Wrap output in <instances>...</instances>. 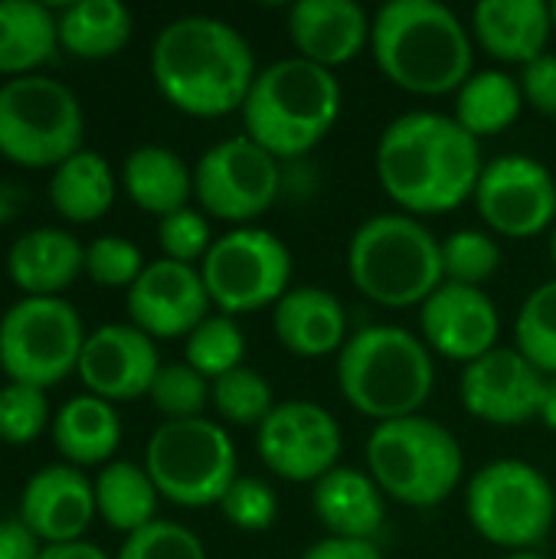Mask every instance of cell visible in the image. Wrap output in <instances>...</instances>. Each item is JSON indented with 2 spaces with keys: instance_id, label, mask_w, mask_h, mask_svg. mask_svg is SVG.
Returning a JSON list of instances; mask_svg holds the SVG:
<instances>
[{
  "instance_id": "obj_1",
  "label": "cell",
  "mask_w": 556,
  "mask_h": 559,
  "mask_svg": "<svg viewBox=\"0 0 556 559\" xmlns=\"http://www.w3.org/2000/svg\"><path fill=\"white\" fill-rule=\"evenodd\" d=\"M377 180L410 216H442L475 197L482 141L442 111H406L377 141Z\"/></svg>"
},
{
  "instance_id": "obj_2",
  "label": "cell",
  "mask_w": 556,
  "mask_h": 559,
  "mask_svg": "<svg viewBox=\"0 0 556 559\" xmlns=\"http://www.w3.org/2000/svg\"><path fill=\"white\" fill-rule=\"evenodd\" d=\"M157 92L190 118L242 111L259 75L249 39L226 20L187 13L170 20L151 46Z\"/></svg>"
},
{
  "instance_id": "obj_3",
  "label": "cell",
  "mask_w": 556,
  "mask_h": 559,
  "mask_svg": "<svg viewBox=\"0 0 556 559\" xmlns=\"http://www.w3.org/2000/svg\"><path fill=\"white\" fill-rule=\"evenodd\" d=\"M370 52L397 88L423 98L459 92L475 72L472 29L439 0H390L374 13Z\"/></svg>"
},
{
  "instance_id": "obj_4",
  "label": "cell",
  "mask_w": 556,
  "mask_h": 559,
  "mask_svg": "<svg viewBox=\"0 0 556 559\" xmlns=\"http://www.w3.org/2000/svg\"><path fill=\"white\" fill-rule=\"evenodd\" d=\"M341 105L344 88L331 69L288 56L259 69L242 105V128L246 138L272 157L295 160L331 134L341 118Z\"/></svg>"
},
{
  "instance_id": "obj_5",
  "label": "cell",
  "mask_w": 556,
  "mask_h": 559,
  "mask_svg": "<svg viewBox=\"0 0 556 559\" xmlns=\"http://www.w3.org/2000/svg\"><path fill=\"white\" fill-rule=\"evenodd\" d=\"M338 386L354 413L380 423L419 416L436 390L433 350L397 324H370L338 354Z\"/></svg>"
},
{
  "instance_id": "obj_6",
  "label": "cell",
  "mask_w": 556,
  "mask_h": 559,
  "mask_svg": "<svg viewBox=\"0 0 556 559\" xmlns=\"http://www.w3.org/2000/svg\"><path fill=\"white\" fill-rule=\"evenodd\" d=\"M354 288L380 308H423L446 285L442 239L410 213L364 219L347 246Z\"/></svg>"
},
{
  "instance_id": "obj_7",
  "label": "cell",
  "mask_w": 556,
  "mask_h": 559,
  "mask_svg": "<svg viewBox=\"0 0 556 559\" xmlns=\"http://www.w3.org/2000/svg\"><path fill=\"white\" fill-rule=\"evenodd\" d=\"M367 472L390 501L433 511L462 485L465 452L442 423L419 413L374 426L367 436Z\"/></svg>"
},
{
  "instance_id": "obj_8",
  "label": "cell",
  "mask_w": 556,
  "mask_h": 559,
  "mask_svg": "<svg viewBox=\"0 0 556 559\" xmlns=\"http://www.w3.org/2000/svg\"><path fill=\"white\" fill-rule=\"evenodd\" d=\"M465 518L492 547L511 554L534 550L554 531V481L524 459H495L469 481Z\"/></svg>"
},
{
  "instance_id": "obj_9",
  "label": "cell",
  "mask_w": 556,
  "mask_h": 559,
  "mask_svg": "<svg viewBox=\"0 0 556 559\" xmlns=\"http://www.w3.org/2000/svg\"><path fill=\"white\" fill-rule=\"evenodd\" d=\"M144 468L177 508H220L233 481L239 478V455L233 436L213 419H177L161 423L147 439Z\"/></svg>"
},
{
  "instance_id": "obj_10",
  "label": "cell",
  "mask_w": 556,
  "mask_h": 559,
  "mask_svg": "<svg viewBox=\"0 0 556 559\" xmlns=\"http://www.w3.org/2000/svg\"><path fill=\"white\" fill-rule=\"evenodd\" d=\"M82 105L49 75H16L0 85V154L20 167H59L82 151Z\"/></svg>"
},
{
  "instance_id": "obj_11",
  "label": "cell",
  "mask_w": 556,
  "mask_h": 559,
  "mask_svg": "<svg viewBox=\"0 0 556 559\" xmlns=\"http://www.w3.org/2000/svg\"><path fill=\"white\" fill-rule=\"evenodd\" d=\"M292 249L282 236L259 226H236L216 236L213 249L200 262L203 285L220 314H252L275 308L292 288Z\"/></svg>"
},
{
  "instance_id": "obj_12",
  "label": "cell",
  "mask_w": 556,
  "mask_h": 559,
  "mask_svg": "<svg viewBox=\"0 0 556 559\" xmlns=\"http://www.w3.org/2000/svg\"><path fill=\"white\" fill-rule=\"evenodd\" d=\"M85 337L82 318L66 298H23L0 318V367L10 383L56 386L79 370Z\"/></svg>"
},
{
  "instance_id": "obj_13",
  "label": "cell",
  "mask_w": 556,
  "mask_h": 559,
  "mask_svg": "<svg viewBox=\"0 0 556 559\" xmlns=\"http://www.w3.org/2000/svg\"><path fill=\"white\" fill-rule=\"evenodd\" d=\"M282 193V160L252 138L236 134L203 151L193 167V197L213 219L246 226L269 213Z\"/></svg>"
},
{
  "instance_id": "obj_14",
  "label": "cell",
  "mask_w": 556,
  "mask_h": 559,
  "mask_svg": "<svg viewBox=\"0 0 556 559\" xmlns=\"http://www.w3.org/2000/svg\"><path fill=\"white\" fill-rule=\"evenodd\" d=\"M341 423L311 400L279 403L256 429L259 462L282 481L318 485L341 465Z\"/></svg>"
},
{
  "instance_id": "obj_15",
  "label": "cell",
  "mask_w": 556,
  "mask_h": 559,
  "mask_svg": "<svg viewBox=\"0 0 556 559\" xmlns=\"http://www.w3.org/2000/svg\"><path fill=\"white\" fill-rule=\"evenodd\" d=\"M472 200L495 236L534 239L556 226V174L528 154L488 160Z\"/></svg>"
},
{
  "instance_id": "obj_16",
  "label": "cell",
  "mask_w": 556,
  "mask_h": 559,
  "mask_svg": "<svg viewBox=\"0 0 556 559\" xmlns=\"http://www.w3.org/2000/svg\"><path fill=\"white\" fill-rule=\"evenodd\" d=\"M544 390L547 377L518 347H495L462 367L459 377V396L465 413L478 423L501 429L537 419Z\"/></svg>"
},
{
  "instance_id": "obj_17",
  "label": "cell",
  "mask_w": 556,
  "mask_h": 559,
  "mask_svg": "<svg viewBox=\"0 0 556 559\" xmlns=\"http://www.w3.org/2000/svg\"><path fill=\"white\" fill-rule=\"evenodd\" d=\"M128 314L138 331L154 341L187 337L200 321L210 318V292L197 265L157 259L147 262L138 282L128 288Z\"/></svg>"
},
{
  "instance_id": "obj_18",
  "label": "cell",
  "mask_w": 556,
  "mask_h": 559,
  "mask_svg": "<svg viewBox=\"0 0 556 559\" xmlns=\"http://www.w3.org/2000/svg\"><path fill=\"white\" fill-rule=\"evenodd\" d=\"M423 344L456 364H472L498 347L501 314L485 288L472 285H439L419 308Z\"/></svg>"
},
{
  "instance_id": "obj_19",
  "label": "cell",
  "mask_w": 556,
  "mask_h": 559,
  "mask_svg": "<svg viewBox=\"0 0 556 559\" xmlns=\"http://www.w3.org/2000/svg\"><path fill=\"white\" fill-rule=\"evenodd\" d=\"M161 367L154 337L134 324H102L85 337L79 357L85 390L105 403H131L147 396Z\"/></svg>"
},
{
  "instance_id": "obj_20",
  "label": "cell",
  "mask_w": 556,
  "mask_h": 559,
  "mask_svg": "<svg viewBox=\"0 0 556 559\" xmlns=\"http://www.w3.org/2000/svg\"><path fill=\"white\" fill-rule=\"evenodd\" d=\"M95 514V481H88L75 465L39 468L20 498L23 524L46 547L82 540Z\"/></svg>"
},
{
  "instance_id": "obj_21",
  "label": "cell",
  "mask_w": 556,
  "mask_h": 559,
  "mask_svg": "<svg viewBox=\"0 0 556 559\" xmlns=\"http://www.w3.org/2000/svg\"><path fill=\"white\" fill-rule=\"evenodd\" d=\"M285 26L295 56L334 72L370 46L374 16L357 0H298Z\"/></svg>"
},
{
  "instance_id": "obj_22",
  "label": "cell",
  "mask_w": 556,
  "mask_h": 559,
  "mask_svg": "<svg viewBox=\"0 0 556 559\" xmlns=\"http://www.w3.org/2000/svg\"><path fill=\"white\" fill-rule=\"evenodd\" d=\"M272 331L279 344L301 360L341 354L351 337L341 298L318 285L288 288L272 308Z\"/></svg>"
},
{
  "instance_id": "obj_23",
  "label": "cell",
  "mask_w": 556,
  "mask_h": 559,
  "mask_svg": "<svg viewBox=\"0 0 556 559\" xmlns=\"http://www.w3.org/2000/svg\"><path fill=\"white\" fill-rule=\"evenodd\" d=\"M472 39L498 62L528 66L541 59L554 36L547 0H482L472 10Z\"/></svg>"
},
{
  "instance_id": "obj_24",
  "label": "cell",
  "mask_w": 556,
  "mask_h": 559,
  "mask_svg": "<svg viewBox=\"0 0 556 559\" xmlns=\"http://www.w3.org/2000/svg\"><path fill=\"white\" fill-rule=\"evenodd\" d=\"M311 511L324 524L328 537L374 544L387 521V495L370 478V472L338 465L315 485Z\"/></svg>"
},
{
  "instance_id": "obj_25",
  "label": "cell",
  "mask_w": 556,
  "mask_h": 559,
  "mask_svg": "<svg viewBox=\"0 0 556 559\" xmlns=\"http://www.w3.org/2000/svg\"><path fill=\"white\" fill-rule=\"evenodd\" d=\"M85 272V246L66 229H29L7 252V275L26 298H59Z\"/></svg>"
},
{
  "instance_id": "obj_26",
  "label": "cell",
  "mask_w": 556,
  "mask_h": 559,
  "mask_svg": "<svg viewBox=\"0 0 556 559\" xmlns=\"http://www.w3.org/2000/svg\"><path fill=\"white\" fill-rule=\"evenodd\" d=\"M125 193L141 206L144 213H154L157 219L190 206L193 197V170L187 160L161 144H141L125 157L121 167Z\"/></svg>"
},
{
  "instance_id": "obj_27",
  "label": "cell",
  "mask_w": 556,
  "mask_h": 559,
  "mask_svg": "<svg viewBox=\"0 0 556 559\" xmlns=\"http://www.w3.org/2000/svg\"><path fill=\"white\" fill-rule=\"evenodd\" d=\"M52 439L66 465H102L115 455L121 442V419L115 403H105L92 393L72 396L52 419Z\"/></svg>"
},
{
  "instance_id": "obj_28",
  "label": "cell",
  "mask_w": 556,
  "mask_h": 559,
  "mask_svg": "<svg viewBox=\"0 0 556 559\" xmlns=\"http://www.w3.org/2000/svg\"><path fill=\"white\" fill-rule=\"evenodd\" d=\"M118 193V180L111 164L98 151H75L62 160L49 180L52 210L69 223H95L102 219Z\"/></svg>"
},
{
  "instance_id": "obj_29",
  "label": "cell",
  "mask_w": 556,
  "mask_h": 559,
  "mask_svg": "<svg viewBox=\"0 0 556 559\" xmlns=\"http://www.w3.org/2000/svg\"><path fill=\"white\" fill-rule=\"evenodd\" d=\"M161 491L144 465L108 462L95 478V511L118 534H138L157 521Z\"/></svg>"
},
{
  "instance_id": "obj_30",
  "label": "cell",
  "mask_w": 556,
  "mask_h": 559,
  "mask_svg": "<svg viewBox=\"0 0 556 559\" xmlns=\"http://www.w3.org/2000/svg\"><path fill=\"white\" fill-rule=\"evenodd\" d=\"M59 46L79 59H108L121 52L131 39L134 16L118 0H79L56 20Z\"/></svg>"
},
{
  "instance_id": "obj_31",
  "label": "cell",
  "mask_w": 556,
  "mask_h": 559,
  "mask_svg": "<svg viewBox=\"0 0 556 559\" xmlns=\"http://www.w3.org/2000/svg\"><path fill=\"white\" fill-rule=\"evenodd\" d=\"M524 108V92L518 75H508L501 69H482L472 72L469 82L456 92V121L472 138H495L508 131Z\"/></svg>"
},
{
  "instance_id": "obj_32",
  "label": "cell",
  "mask_w": 556,
  "mask_h": 559,
  "mask_svg": "<svg viewBox=\"0 0 556 559\" xmlns=\"http://www.w3.org/2000/svg\"><path fill=\"white\" fill-rule=\"evenodd\" d=\"M59 43L56 16L36 0H0V72L33 75Z\"/></svg>"
},
{
  "instance_id": "obj_33",
  "label": "cell",
  "mask_w": 556,
  "mask_h": 559,
  "mask_svg": "<svg viewBox=\"0 0 556 559\" xmlns=\"http://www.w3.org/2000/svg\"><path fill=\"white\" fill-rule=\"evenodd\" d=\"M184 360L197 373H203L210 383H216L220 377L242 367V360H246V334H242L239 321L229 318V314H210L206 321H200L187 334Z\"/></svg>"
},
{
  "instance_id": "obj_34",
  "label": "cell",
  "mask_w": 556,
  "mask_h": 559,
  "mask_svg": "<svg viewBox=\"0 0 556 559\" xmlns=\"http://www.w3.org/2000/svg\"><path fill=\"white\" fill-rule=\"evenodd\" d=\"M514 347L544 373L556 377V278L537 285L514 321Z\"/></svg>"
},
{
  "instance_id": "obj_35",
  "label": "cell",
  "mask_w": 556,
  "mask_h": 559,
  "mask_svg": "<svg viewBox=\"0 0 556 559\" xmlns=\"http://www.w3.org/2000/svg\"><path fill=\"white\" fill-rule=\"evenodd\" d=\"M275 406L279 403H275L272 383L246 364L213 383V409L229 426L259 429Z\"/></svg>"
},
{
  "instance_id": "obj_36",
  "label": "cell",
  "mask_w": 556,
  "mask_h": 559,
  "mask_svg": "<svg viewBox=\"0 0 556 559\" xmlns=\"http://www.w3.org/2000/svg\"><path fill=\"white\" fill-rule=\"evenodd\" d=\"M147 400L154 403L161 416H167V423L203 419L206 406L213 403V383L203 373H197L187 360L164 364L151 383Z\"/></svg>"
},
{
  "instance_id": "obj_37",
  "label": "cell",
  "mask_w": 556,
  "mask_h": 559,
  "mask_svg": "<svg viewBox=\"0 0 556 559\" xmlns=\"http://www.w3.org/2000/svg\"><path fill=\"white\" fill-rule=\"evenodd\" d=\"M501 269V246L485 229H456L442 239V272L452 285L482 288Z\"/></svg>"
},
{
  "instance_id": "obj_38",
  "label": "cell",
  "mask_w": 556,
  "mask_h": 559,
  "mask_svg": "<svg viewBox=\"0 0 556 559\" xmlns=\"http://www.w3.org/2000/svg\"><path fill=\"white\" fill-rule=\"evenodd\" d=\"M49 426V400L26 383H7L0 390V442L29 445Z\"/></svg>"
},
{
  "instance_id": "obj_39",
  "label": "cell",
  "mask_w": 556,
  "mask_h": 559,
  "mask_svg": "<svg viewBox=\"0 0 556 559\" xmlns=\"http://www.w3.org/2000/svg\"><path fill=\"white\" fill-rule=\"evenodd\" d=\"M141 249L125 236H98L85 246V275L102 288H131L144 272Z\"/></svg>"
},
{
  "instance_id": "obj_40",
  "label": "cell",
  "mask_w": 556,
  "mask_h": 559,
  "mask_svg": "<svg viewBox=\"0 0 556 559\" xmlns=\"http://www.w3.org/2000/svg\"><path fill=\"white\" fill-rule=\"evenodd\" d=\"M157 242H161L164 259L193 265V262L206 259L216 236H213L210 216L203 210L184 206V210H177V213H170V216H164L157 223Z\"/></svg>"
},
{
  "instance_id": "obj_41",
  "label": "cell",
  "mask_w": 556,
  "mask_h": 559,
  "mask_svg": "<svg viewBox=\"0 0 556 559\" xmlns=\"http://www.w3.org/2000/svg\"><path fill=\"white\" fill-rule=\"evenodd\" d=\"M220 511H223V518L236 531H242V534H262L279 518V495L262 478L239 475L233 481V488L226 491V498L220 501Z\"/></svg>"
},
{
  "instance_id": "obj_42",
  "label": "cell",
  "mask_w": 556,
  "mask_h": 559,
  "mask_svg": "<svg viewBox=\"0 0 556 559\" xmlns=\"http://www.w3.org/2000/svg\"><path fill=\"white\" fill-rule=\"evenodd\" d=\"M115 559H206V547L190 527L154 521L144 531L125 537Z\"/></svg>"
},
{
  "instance_id": "obj_43",
  "label": "cell",
  "mask_w": 556,
  "mask_h": 559,
  "mask_svg": "<svg viewBox=\"0 0 556 559\" xmlns=\"http://www.w3.org/2000/svg\"><path fill=\"white\" fill-rule=\"evenodd\" d=\"M521 92H524V105H531L537 115L556 118V56L544 52L541 59L528 62L518 75Z\"/></svg>"
},
{
  "instance_id": "obj_44",
  "label": "cell",
  "mask_w": 556,
  "mask_h": 559,
  "mask_svg": "<svg viewBox=\"0 0 556 559\" xmlns=\"http://www.w3.org/2000/svg\"><path fill=\"white\" fill-rule=\"evenodd\" d=\"M46 544L23 524V518L0 521V559H39Z\"/></svg>"
},
{
  "instance_id": "obj_45",
  "label": "cell",
  "mask_w": 556,
  "mask_h": 559,
  "mask_svg": "<svg viewBox=\"0 0 556 559\" xmlns=\"http://www.w3.org/2000/svg\"><path fill=\"white\" fill-rule=\"evenodd\" d=\"M301 559H383L377 544L370 540H341V537H324L315 540Z\"/></svg>"
},
{
  "instance_id": "obj_46",
  "label": "cell",
  "mask_w": 556,
  "mask_h": 559,
  "mask_svg": "<svg viewBox=\"0 0 556 559\" xmlns=\"http://www.w3.org/2000/svg\"><path fill=\"white\" fill-rule=\"evenodd\" d=\"M39 559H111L105 550H98L95 544L75 540V544H52L43 550Z\"/></svg>"
},
{
  "instance_id": "obj_47",
  "label": "cell",
  "mask_w": 556,
  "mask_h": 559,
  "mask_svg": "<svg viewBox=\"0 0 556 559\" xmlns=\"http://www.w3.org/2000/svg\"><path fill=\"white\" fill-rule=\"evenodd\" d=\"M23 200H26V193L20 187H13L10 180H0V226L10 223L13 216H20Z\"/></svg>"
},
{
  "instance_id": "obj_48",
  "label": "cell",
  "mask_w": 556,
  "mask_h": 559,
  "mask_svg": "<svg viewBox=\"0 0 556 559\" xmlns=\"http://www.w3.org/2000/svg\"><path fill=\"white\" fill-rule=\"evenodd\" d=\"M537 419H541L551 432H556V377H547V390H544Z\"/></svg>"
},
{
  "instance_id": "obj_49",
  "label": "cell",
  "mask_w": 556,
  "mask_h": 559,
  "mask_svg": "<svg viewBox=\"0 0 556 559\" xmlns=\"http://www.w3.org/2000/svg\"><path fill=\"white\" fill-rule=\"evenodd\" d=\"M501 559H547L544 554H537V550H521V554H508V557Z\"/></svg>"
},
{
  "instance_id": "obj_50",
  "label": "cell",
  "mask_w": 556,
  "mask_h": 559,
  "mask_svg": "<svg viewBox=\"0 0 556 559\" xmlns=\"http://www.w3.org/2000/svg\"><path fill=\"white\" fill-rule=\"evenodd\" d=\"M551 259L556 262V226H554V236H551Z\"/></svg>"
},
{
  "instance_id": "obj_51",
  "label": "cell",
  "mask_w": 556,
  "mask_h": 559,
  "mask_svg": "<svg viewBox=\"0 0 556 559\" xmlns=\"http://www.w3.org/2000/svg\"><path fill=\"white\" fill-rule=\"evenodd\" d=\"M551 20H554V33H556V0L551 3Z\"/></svg>"
}]
</instances>
